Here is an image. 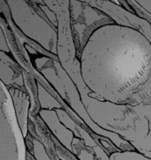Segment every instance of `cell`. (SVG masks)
Wrapping results in <instances>:
<instances>
[{"label":"cell","mask_w":151,"mask_h":160,"mask_svg":"<svg viewBox=\"0 0 151 160\" xmlns=\"http://www.w3.org/2000/svg\"><path fill=\"white\" fill-rule=\"evenodd\" d=\"M81 72L90 98L150 104L151 43L136 29L110 24L95 30L82 50Z\"/></svg>","instance_id":"cell-1"},{"label":"cell","mask_w":151,"mask_h":160,"mask_svg":"<svg viewBox=\"0 0 151 160\" xmlns=\"http://www.w3.org/2000/svg\"><path fill=\"white\" fill-rule=\"evenodd\" d=\"M110 160H151V158L139 152L129 150L124 152H115L110 155Z\"/></svg>","instance_id":"cell-2"}]
</instances>
